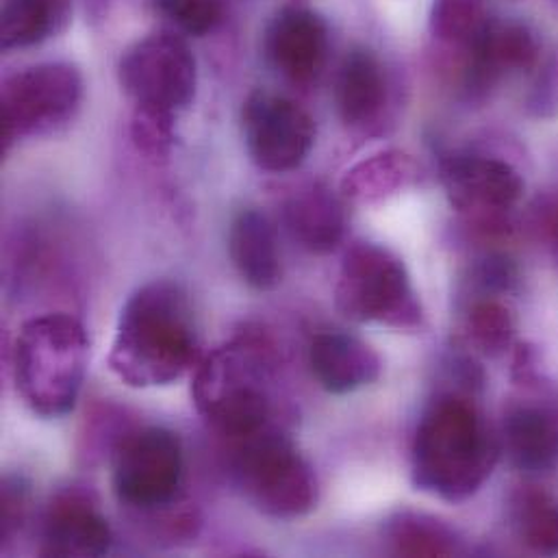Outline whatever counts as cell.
<instances>
[{
	"label": "cell",
	"mask_w": 558,
	"mask_h": 558,
	"mask_svg": "<svg viewBox=\"0 0 558 558\" xmlns=\"http://www.w3.org/2000/svg\"><path fill=\"white\" fill-rule=\"evenodd\" d=\"M150 4L177 28L194 37L216 31L225 15L220 0H150Z\"/></svg>",
	"instance_id": "27"
},
{
	"label": "cell",
	"mask_w": 558,
	"mask_h": 558,
	"mask_svg": "<svg viewBox=\"0 0 558 558\" xmlns=\"http://www.w3.org/2000/svg\"><path fill=\"white\" fill-rule=\"evenodd\" d=\"M266 50L284 78L308 85L326 61L328 26L319 13L306 7H284L266 31Z\"/></svg>",
	"instance_id": "14"
},
{
	"label": "cell",
	"mask_w": 558,
	"mask_h": 558,
	"mask_svg": "<svg viewBox=\"0 0 558 558\" xmlns=\"http://www.w3.org/2000/svg\"><path fill=\"white\" fill-rule=\"evenodd\" d=\"M282 222L291 238L315 255L335 251L345 229L339 198L322 183H306L293 190L282 205Z\"/></svg>",
	"instance_id": "18"
},
{
	"label": "cell",
	"mask_w": 558,
	"mask_h": 558,
	"mask_svg": "<svg viewBox=\"0 0 558 558\" xmlns=\"http://www.w3.org/2000/svg\"><path fill=\"white\" fill-rule=\"evenodd\" d=\"M335 300L339 311L354 322H374L398 330L424 326L422 302L404 262L380 244L356 242L345 251Z\"/></svg>",
	"instance_id": "5"
},
{
	"label": "cell",
	"mask_w": 558,
	"mask_h": 558,
	"mask_svg": "<svg viewBox=\"0 0 558 558\" xmlns=\"http://www.w3.org/2000/svg\"><path fill=\"white\" fill-rule=\"evenodd\" d=\"M183 446L168 428H142L124 437L113 457V494L135 511L168 509L183 483Z\"/></svg>",
	"instance_id": "9"
},
{
	"label": "cell",
	"mask_w": 558,
	"mask_h": 558,
	"mask_svg": "<svg viewBox=\"0 0 558 558\" xmlns=\"http://www.w3.org/2000/svg\"><path fill=\"white\" fill-rule=\"evenodd\" d=\"M87 332L65 313L22 324L13 345V376L24 404L39 417L68 415L81 393L87 367Z\"/></svg>",
	"instance_id": "4"
},
{
	"label": "cell",
	"mask_w": 558,
	"mask_h": 558,
	"mask_svg": "<svg viewBox=\"0 0 558 558\" xmlns=\"http://www.w3.org/2000/svg\"><path fill=\"white\" fill-rule=\"evenodd\" d=\"M505 446L515 468L550 472L558 465V400L524 398L505 411Z\"/></svg>",
	"instance_id": "15"
},
{
	"label": "cell",
	"mask_w": 558,
	"mask_h": 558,
	"mask_svg": "<svg viewBox=\"0 0 558 558\" xmlns=\"http://www.w3.org/2000/svg\"><path fill=\"white\" fill-rule=\"evenodd\" d=\"M28 509V485L20 476H7L2 481V544H9L17 531L22 529V522L26 518Z\"/></svg>",
	"instance_id": "29"
},
{
	"label": "cell",
	"mask_w": 558,
	"mask_h": 558,
	"mask_svg": "<svg viewBox=\"0 0 558 558\" xmlns=\"http://www.w3.org/2000/svg\"><path fill=\"white\" fill-rule=\"evenodd\" d=\"M111 542V529L87 492L72 487L52 498L41 524L44 557H102Z\"/></svg>",
	"instance_id": "13"
},
{
	"label": "cell",
	"mask_w": 558,
	"mask_h": 558,
	"mask_svg": "<svg viewBox=\"0 0 558 558\" xmlns=\"http://www.w3.org/2000/svg\"><path fill=\"white\" fill-rule=\"evenodd\" d=\"M229 253L240 277L255 289H272L280 282L279 238L272 220L259 209L235 216L229 233Z\"/></svg>",
	"instance_id": "19"
},
{
	"label": "cell",
	"mask_w": 558,
	"mask_h": 558,
	"mask_svg": "<svg viewBox=\"0 0 558 558\" xmlns=\"http://www.w3.org/2000/svg\"><path fill=\"white\" fill-rule=\"evenodd\" d=\"M526 109L533 118L553 120L558 116V48L539 61L535 81L526 96Z\"/></svg>",
	"instance_id": "28"
},
{
	"label": "cell",
	"mask_w": 558,
	"mask_h": 558,
	"mask_svg": "<svg viewBox=\"0 0 558 558\" xmlns=\"http://www.w3.org/2000/svg\"><path fill=\"white\" fill-rule=\"evenodd\" d=\"M496 461L498 444L474 402L441 393L426 407L411 450L417 489L446 502H465L492 476Z\"/></svg>",
	"instance_id": "2"
},
{
	"label": "cell",
	"mask_w": 558,
	"mask_h": 558,
	"mask_svg": "<svg viewBox=\"0 0 558 558\" xmlns=\"http://www.w3.org/2000/svg\"><path fill=\"white\" fill-rule=\"evenodd\" d=\"M422 177L420 163L402 150L376 153L352 166L341 179V194L354 205H378L413 187Z\"/></svg>",
	"instance_id": "20"
},
{
	"label": "cell",
	"mask_w": 558,
	"mask_h": 558,
	"mask_svg": "<svg viewBox=\"0 0 558 558\" xmlns=\"http://www.w3.org/2000/svg\"><path fill=\"white\" fill-rule=\"evenodd\" d=\"M439 179L450 205L483 233L505 231L524 194L522 174L505 159L454 153L441 159Z\"/></svg>",
	"instance_id": "10"
},
{
	"label": "cell",
	"mask_w": 558,
	"mask_h": 558,
	"mask_svg": "<svg viewBox=\"0 0 558 558\" xmlns=\"http://www.w3.org/2000/svg\"><path fill=\"white\" fill-rule=\"evenodd\" d=\"M546 231L550 235V242H553L558 257V203L550 205L546 211Z\"/></svg>",
	"instance_id": "31"
},
{
	"label": "cell",
	"mask_w": 558,
	"mask_h": 558,
	"mask_svg": "<svg viewBox=\"0 0 558 558\" xmlns=\"http://www.w3.org/2000/svg\"><path fill=\"white\" fill-rule=\"evenodd\" d=\"M70 15V0H7L0 22L2 50L41 44L59 33Z\"/></svg>",
	"instance_id": "21"
},
{
	"label": "cell",
	"mask_w": 558,
	"mask_h": 558,
	"mask_svg": "<svg viewBox=\"0 0 558 558\" xmlns=\"http://www.w3.org/2000/svg\"><path fill=\"white\" fill-rule=\"evenodd\" d=\"M308 365L328 393H352L378 380L383 361L372 345L345 332H324L311 341Z\"/></svg>",
	"instance_id": "17"
},
{
	"label": "cell",
	"mask_w": 558,
	"mask_h": 558,
	"mask_svg": "<svg viewBox=\"0 0 558 558\" xmlns=\"http://www.w3.org/2000/svg\"><path fill=\"white\" fill-rule=\"evenodd\" d=\"M489 0H433L430 33L446 46L465 48L492 22Z\"/></svg>",
	"instance_id": "24"
},
{
	"label": "cell",
	"mask_w": 558,
	"mask_h": 558,
	"mask_svg": "<svg viewBox=\"0 0 558 558\" xmlns=\"http://www.w3.org/2000/svg\"><path fill=\"white\" fill-rule=\"evenodd\" d=\"M389 100V83L380 59L363 46L348 50L335 81L339 120L354 131L376 124Z\"/></svg>",
	"instance_id": "16"
},
{
	"label": "cell",
	"mask_w": 558,
	"mask_h": 558,
	"mask_svg": "<svg viewBox=\"0 0 558 558\" xmlns=\"http://www.w3.org/2000/svg\"><path fill=\"white\" fill-rule=\"evenodd\" d=\"M511 522L520 542L537 555H558V500L524 485L511 496Z\"/></svg>",
	"instance_id": "23"
},
{
	"label": "cell",
	"mask_w": 558,
	"mask_h": 558,
	"mask_svg": "<svg viewBox=\"0 0 558 558\" xmlns=\"http://www.w3.org/2000/svg\"><path fill=\"white\" fill-rule=\"evenodd\" d=\"M463 50L461 83L468 96H485L505 76L539 65L542 44L537 33L518 20H492Z\"/></svg>",
	"instance_id": "12"
},
{
	"label": "cell",
	"mask_w": 558,
	"mask_h": 558,
	"mask_svg": "<svg viewBox=\"0 0 558 558\" xmlns=\"http://www.w3.org/2000/svg\"><path fill=\"white\" fill-rule=\"evenodd\" d=\"M83 102V76L72 63H39L2 81V155L20 137L63 129Z\"/></svg>",
	"instance_id": "7"
},
{
	"label": "cell",
	"mask_w": 558,
	"mask_h": 558,
	"mask_svg": "<svg viewBox=\"0 0 558 558\" xmlns=\"http://www.w3.org/2000/svg\"><path fill=\"white\" fill-rule=\"evenodd\" d=\"M465 324L470 341L487 356H500L513 343V315L502 302L494 298L476 300L468 313Z\"/></svg>",
	"instance_id": "25"
},
{
	"label": "cell",
	"mask_w": 558,
	"mask_h": 558,
	"mask_svg": "<svg viewBox=\"0 0 558 558\" xmlns=\"http://www.w3.org/2000/svg\"><path fill=\"white\" fill-rule=\"evenodd\" d=\"M246 148L266 172H291L304 163L315 144L313 118L291 98L253 92L242 111Z\"/></svg>",
	"instance_id": "11"
},
{
	"label": "cell",
	"mask_w": 558,
	"mask_h": 558,
	"mask_svg": "<svg viewBox=\"0 0 558 558\" xmlns=\"http://www.w3.org/2000/svg\"><path fill=\"white\" fill-rule=\"evenodd\" d=\"M174 116L155 107H135L131 135L140 153L150 159H166L174 144Z\"/></svg>",
	"instance_id": "26"
},
{
	"label": "cell",
	"mask_w": 558,
	"mask_h": 558,
	"mask_svg": "<svg viewBox=\"0 0 558 558\" xmlns=\"http://www.w3.org/2000/svg\"><path fill=\"white\" fill-rule=\"evenodd\" d=\"M118 0H85V9L92 22H102Z\"/></svg>",
	"instance_id": "30"
},
{
	"label": "cell",
	"mask_w": 558,
	"mask_h": 558,
	"mask_svg": "<svg viewBox=\"0 0 558 558\" xmlns=\"http://www.w3.org/2000/svg\"><path fill=\"white\" fill-rule=\"evenodd\" d=\"M385 539L400 557H450L461 550L457 533L437 518L402 511L385 524Z\"/></svg>",
	"instance_id": "22"
},
{
	"label": "cell",
	"mask_w": 558,
	"mask_h": 558,
	"mask_svg": "<svg viewBox=\"0 0 558 558\" xmlns=\"http://www.w3.org/2000/svg\"><path fill=\"white\" fill-rule=\"evenodd\" d=\"M275 369V343L262 330L248 328L198 365L192 385L194 404L220 435L251 437L264 430L270 417L268 383Z\"/></svg>",
	"instance_id": "3"
},
{
	"label": "cell",
	"mask_w": 558,
	"mask_h": 558,
	"mask_svg": "<svg viewBox=\"0 0 558 558\" xmlns=\"http://www.w3.org/2000/svg\"><path fill=\"white\" fill-rule=\"evenodd\" d=\"M233 476L244 498L264 515L289 522L317 505V476L298 448L280 433L244 437L233 459Z\"/></svg>",
	"instance_id": "6"
},
{
	"label": "cell",
	"mask_w": 558,
	"mask_h": 558,
	"mask_svg": "<svg viewBox=\"0 0 558 558\" xmlns=\"http://www.w3.org/2000/svg\"><path fill=\"white\" fill-rule=\"evenodd\" d=\"M196 356L194 311L183 287L172 280L140 287L120 313L111 372L129 387H163L190 372Z\"/></svg>",
	"instance_id": "1"
},
{
	"label": "cell",
	"mask_w": 558,
	"mask_h": 558,
	"mask_svg": "<svg viewBox=\"0 0 558 558\" xmlns=\"http://www.w3.org/2000/svg\"><path fill=\"white\" fill-rule=\"evenodd\" d=\"M118 81L135 105L179 113L196 98L198 65L181 35L159 31L126 48L118 63Z\"/></svg>",
	"instance_id": "8"
}]
</instances>
